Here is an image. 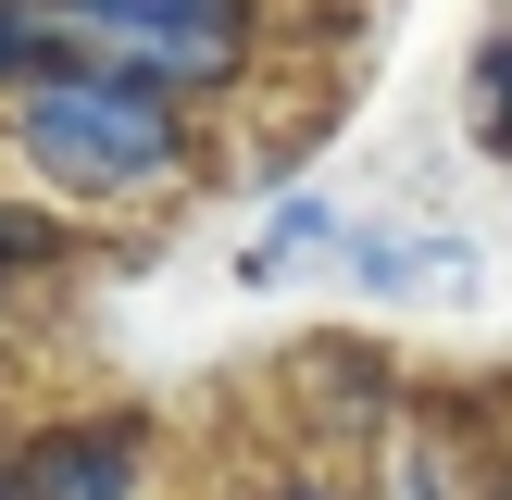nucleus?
I'll list each match as a JSON object with an SVG mask.
<instances>
[{
  "instance_id": "9",
  "label": "nucleus",
  "mask_w": 512,
  "mask_h": 500,
  "mask_svg": "<svg viewBox=\"0 0 512 500\" xmlns=\"http://www.w3.org/2000/svg\"><path fill=\"white\" fill-rule=\"evenodd\" d=\"M263 500H375V488H363V475L338 463V450H313V463H288V475H275Z\"/></svg>"
},
{
  "instance_id": "6",
  "label": "nucleus",
  "mask_w": 512,
  "mask_h": 500,
  "mask_svg": "<svg viewBox=\"0 0 512 500\" xmlns=\"http://www.w3.org/2000/svg\"><path fill=\"white\" fill-rule=\"evenodd\" d=\"M338 238H350V213H338L325 188H275V213L238 238V288H275L300 250H338Z\"/></svg>"
},
{
  "instance_id": "12",
  "label": "nucleus",
  "mask_w": 512,
  "mask_h": 500,
  "mask_svg": "<svg viewBox=\"0 0 512 500\" xmlns=\"http://www.w3.org/2000/svg\"><path fill=\"white\" fill-rule=\"evenodd\" d=\"M0 338H13V288H0Z\"/></svg>"
},
{
  "instance_id": "5",
  "label": "nucleus",
  "mask_w": 512,
  "mask_h": 500,
  "mask_svg": "<svg viewBox=\"0 0 512 500\" xmlns=\"http://www.w3.org/2000/svg\"><path fill=\"white\" fill-rule=\"evenodd\" d=\"M88 263V225L38 188H0V288H38V275H75Z\"/></svg>"
},
{
  "instance_id": "3",
  "label": "nucleus",
  "mask_w": 512,
  "mask_h": 500,
  "mask_svg": "<svg viewBox=\"0 0 512 500\" xmlns=\"http://www.w3.org/2000/svg\"><path fill=\"white\" fill-rule=\"evenodd\" d=\"M13 488L25 500H150L163 488V413L100 400V413H50L13 438Z\"/></svg>"
},
{
  "instance_id": "7",
  "label": "nucleus",
  "mask_w": 512,
  "mask_h": 500,
  "mask_svg": "<svg viewBox=\"0 0 512 500\" xmlns=\"http://www.w3.org/2000/svg\"><path fill=\"white\" fill-rule=\"evenodd\" d=\"M63 63H75L63 13H50V0H0V100H25L38 75H63Z\"/></svg>"
},
{
  "instance_id": "1",
  "label": "nucleus",
  "mask_w": 512,
  "mask_h": 500,
  "mask_svg": "<svg viewBox=\"0 0 512 500\" xmlns=\"http://www.w3.org/2000/svg\"><path fill=\"white\" fill-rule=\"evenodd\" d=\"M0 150L25 163V188L63 200V213H150V200H188L213 163V125L175 88L125 63H63L25 100H0Z\"/></svg>"
},
{
  "instance_id": "10",
  "label": "nucleus",
  "mask_w": 512,
  "mask_h": 500,
  "mask_svg": "<svg viewBox=\"0 0 512 500\" xmlns=\"http://www.w3.org/2000/svg\"><path fill=\"white\" fill-rule=\"evenodd\" d=\"M400 500H463V475H450L438 438H400Z\"/></svg>"
},
{
  "instance_id": "2",
  "label": "nucleus",
  "mask_w": 512,
  "mask_h": 500,
  "mask_svg": "<svg viewBox=\"0 0 512 500\" xmlns=\"http://www.w3.org/2000/svg\"><path fill=\"white\" fill-rule=\"evenodd\" d=\"M50 13H63L75 63H125L150 88H175L188 113H213L263 63V0H50Z\"/></svg>"
},
{
  "instance_id": "4",
  "label": "nucleus",
  "mask_w": 512,
  "mask_h": 500,
  "mask_svg": "<svg viewBox=\"0 0 512 500\" xmlns=\"http://www.w3.org/2000/svg\"><path fill=\"white\" fill-rule=\"evenodd\" d=\"M325 263H338V288H363V300H463L475 288V250L463 238H413V225H350Z\"/></svg>"
},
{
  "instance_id": "13",
  "label": "nucleus",
  "mask_w": 512,
  "mask_h": 500,
  "mask_svg": "<svg viewBox=\"0 0 512 500\" xmlns=\"http://www.w3.org/2000/svg\"><path fill=\"white\" fill-rule=\"evenodd\" d=\"M488 500H512V463H500V488H488Z\"/></svg>"
},
{
  "instance_id": "8",
  "label": "nucleus",
  "mask_w": 512,
  "mask_h": 500,
  "mask_svg": "<svg viewBox=\"0 0 512 500\" xmlns=\"http://www.w3.org/2000/svg\"><path fill=\"white\" fill-rule=\"evenodd\" d=\"M463 113H475V138L512 163V25L500 38H475V75H463Z\"/></svg>"
},
{
  "instance_id": "14",
  "label": "nucleus",
  "mask_w": 512,
  "mask_h": 500,
  "mask_svg": "<svg viewBox=\"0 0 512 500\" xmlns=\"http://www.w3.org/2000/svg\"><path fill=\"white\" fill-rule=\"evenodd\" d=\"M0 450H13V438H0Z\"/></svg>"
},
{
  "instance_id": "11",
  "label": "nucleus",
  "mask_w": 512,
  "mask_h": 500,
  "mask_svg": "<svg viewBox=\"0 0 512 500\" xmlns=\"http://www.w3.org/2000/svg\"><path fill=\"white\" fill-rule=\"evenodd\" d=\"M0 500H25V488H13V450H0Z\"/></svg>"
}]
</instances>
